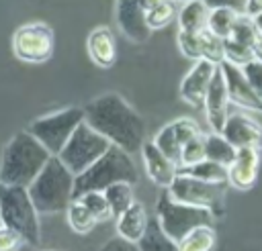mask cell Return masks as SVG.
<instances>
[{"mask_svg": "<svg viewBox=\"0 0 262 251\" xmlns=\"http://www.w3.org/2000/svg\"><path fill=\"white\" fill-rule=\"evenodd\" d=\"M84 122L106 137L129 155L141 153L145 145V122L139 112L117 92L96 96L84 106Z\"/></svg>", "mask_w": 262, "mask_h": 251, "instance_id": "obj_1", "label": "cell"}, {"mask_svg": "<svg viewBox=\"0 0 262 251\" xmlns=\"http://www.w3.org/2000/svg\"><path fill=\"white\" fill-rule=\"evenodd\" d=\"M49 159H51V153L27 129L18 131L2 149L0 186L29 188Z\"/></svg>", "mask_w": 262, "mask_h": 251, "instance_id": "obj_2", "label": "cell"}, {"mask_svg": "<svg viewBox=\"0 0 262 251\" xmlns=\"http://www.w3.org/2000/svg\"><path fill=\"white\" fill-rule=\"evenodd\" d=\"M74 184L76 175L57 155H51V159L27 190L39 214H53L70 206L74 200Z\"/></svg>", "mask_w": 262, "mask_h": 251, "instance_id": "obj_3", "label": "cell"}, {"mask_svg": "<svg viewBox=\"0 0 262 251\" xmlns=\"http://www.w3.org/2000/svg\"><path fill=\"white\" fill-rule=\"evenodd\" d=\"M137 167L127 151H123L117 145H111L108 151L96 159L86 171L76 175L74 184V198L86 192H104L108 186L117 182H127V184H137Z\"/></svg>", "mask_w": 262, "mask_h": 251, "instance_id": "obj_4", "label": "cell"}, {"mask_svg": "<svg viewBox=\"0 0 262 251\" xmlns=\"http://www.w3.org/2000/svg\"><path fill=\"white\" fill-rule=\"evenodd\" d=\"M0 216L2 224L16 231L25 243H41L39 210L35 208L29 190L23 186H0Z\"/></svg>", "mask_w": 262, "mask_h": 251, "instance_id": "obj_5", "label": "cell"}, {"mask_svg": "<svg viewBox=\"0 0 262 251\" xmlns=\"http://www.w3.org/2000/svg\"><path fill=\"white\" fill-rule=\"evenodd\" d=\"M84 106H68L43 116H37L29 122L27 131L51 153L59 155V151L66 147L74 131L84 122Z\"/></svg>", "mask_w": 262, "mask_h": 251, "instance_id": "obj_6", "label": "cell"}, {"mask_svg": "<svg viewBox=\"0 0 262 251\" xmlns=\"http://www.w3.org/2000/svg\"><path fill=\"white\" fill-rule=\"evenodd\" d=\"M156 220L160 222L162 231L172 241L178 243L188 231H192L201 224H213L217 218L207 208L176 202L174 198H170L168 192H162L156 202Z\"/></svg>", "mask_w": 262, "mask_h": 251, "instance_id": "obj_7", "label": "cell"}, {"mask_svg": "<svg viewBox=\"0 0 262 251\" xmlns=\"http://www.w3.org/2000/svg\"><path fill=\"white\" fill-rule=\"evenodd\" d=\"M113 143L102 137L98 131H94L90 124L82 122L74 135L70 137V141L66 143V147L59 151V159L66 163V167L74 173V175H80L82 171H86L96 159H100L108 147Z\"/></svg>", "mask_w": 262, "mask_h": 251, "instance_id": "obj_8", "label": "cell"}, {"mask_svg": "<svg viewBox=\"0 0 262 251\" xmlns=\"http://www.w3.org/2000/svg\"><path fill=\"white\" fill-rule=\"evenodd\" d=\"M225 186L227 184H209L178 171L166 192L176 202L207 208L215 214V218H221L225 216Z\"/></svg>", "mask_w": 262, "mask_h": 251, "instance_id": "obj_9", "label": "cell"}, {"mask_svg": "<svg viewBox=\"0 0 262 251\" xmlns=\"http://www.w3.org/2000/svg\"><path fill=\"white\" fill-rule=\"evenodd\" d=\"M12 53L25 63H45L53 55V31L47 22L33 20L12 33Z\"/></svg>", "mask_w": 262, "mask_h": 251, "instance_id": "obj_10", "label": "cell"}, {"mask_svg": "<svg viewBox=\"0 0 262 251\" xmlns=\"http://www.w3.org/2000/svg\"><path fill=\"white\" fill-rule=\"evenodd\" d=\"M217 69H219V65L209 59L194 61V65L186 71V76L180 82V98L194 108H203L205 96L209 92V86H211Z\"/></svg>", "mask_w": 262, "mask_h": 251, "instance_id": "obj_11", "label": "cell"}, {"mask_svg": "<svg viewBox=\"0 0 262 251\" xmlns=\"http://www.w3.org/2000/svg\"><path fill=\"white\" fill-rule=\"evenodd\" d=\"M221 135L235 149H242V147H262V124L248 110L229 112L227 120L223 124Z\"/></svg>", "mask_w": 262, "mask_h": 251, "instance_id": "obj_12", "label": "cell"}, {"mask_svg": "<svg viewBox=\"0 0 262 251\" xmlns=\"http://www.w3.org/2000/svg\"><path fill=\"white\" fill-rule=\"evenodd\" d=\"M115 20L119 31L133 43H145L151 35V29L145 18V10L139 0H117Z\"/></svg>", "mask_w": 262, "mask_h": 251, "instance_id": "obj_13", "label": "cell"}, {"mask_svg": "<svg viewBox=\"0 0 262 251\" xmlns=\"http://www.w3.org/2000/svg\"><path fill=\"white\" fill-rule=\"evenodd\" d=\"M221 71H223V78H225V86H227V92H229V100L244 108V110H252V112H260L262 114V100L256 96L254 88L250 86L246 73L242 67L237 65H231L227 61H223L221 65Z\"/></svg>", "mask_w": 262, "mask_h": 251, "instance_id": "obj_14", "label": "cell"}, {"mask_svg": "<svg viewBox=\"0 0 262 251\" xmlns=\"http://www.w3.org/2000/svg\"><path fill=\"white\" fill-rule=\"evenodd\" d=\"M229 92H227V86H225V78H223V71L221 67L217 69L211 86H209V92L205 96V118H207V124L211 127L213 133H221L223 131V124L227 120V114H229Z\"/></svg>", "mask_w": 262, "mask_h": 251, "instance_id": "obj_15", "label": "cell"}, {"mask_svg": "<svg viewBox=\"0 0 262 251\" xmlns=\"http://www.w3.org/2000/svg\"><path fill=\"white\" fill-rule=\"evenodd\" d=\"M260 169V151L258 147H242L235 153L233 163L227 167V184L239 192L254 188Z\"/></svg>", "mask_w": 262, "mask_h": 251, "instance_id": "obj_16", "label": "cell"}, {"mask_svg": "<svg viewBox=\"0 0 262 251\" xmlns=\"http://www.w3.org/2000/svg\"><path fill=\"white\" fill-rule=\"evenodd\" d=\"M141 159H143V167L145 173L149 175V180L168 190L170 184L174 182V178L178 175V163H174L170 157H166L154 141H145V145L141 147Z\"/></svg>", "mask_w": 262, "mask_h": 251, "instance_id": "obj_17", "label": "cell"}, {"mask_svg": "<svg viewBox=\"0 0 262 251\" xmlns=\"http://www.w3.org/2000/svg\"><path fill=\"white\" fill-rule=\"evenodd\" d=\"M86 49L90 61H94L98 67H113L117 61V41L108 27L92 29L86 39Z\"/></svg>", "mask_w": 262, "mask_h": 251, "instance_id": "obj_18", "label": "cell"}, {"mask_svg": "<svg viewBox=\"0 0 262 251\" xmlns=\"http://www.w3.org/2000/svg\"><path fill=\"white\" fill-rule=\"evenodd\" d=\"M149 216H147V210L141 202H133L123 214H119L115 218V229H117V235L123 237L125 241H131V243H139L149 227Z\"/></svg>", "mask_w": 262, "mask_h": 251, "instance_id": "obj_19", "label": "cell"}, {"mask_svg": "<svg viewBox=\"0 0 262 251\" xmlns=\"http://www.w3.org/2000/svg\"><path fill=\"white\" fill-rule=\"evenodd\" d=\"M211 8L205 4V0H192L178 8V27L186 33H203L209 22Z\"/></svg>", "mask_w": 262, "mask_h": 251, "instance_id": "obj_20", "label": "cell"}, {"mask_svg": "<svg viewBox=\"0 0 262 251\" xmlns=\"http://www.w3.org/2000/svg\"><path fill=\"white\" fill-rule=\"evenodd\" d=\"M176 245L178 251H213L217 245V233L213 224H201L188 231Z\"/></svg>", "mask_w": 262, "mask_h": 251, "instance_id": "obj_21", "label": "cell"}, {"mask_svg": "<svg viewBox=\"0 0 262 251\" xmlns=\"http://www.w3.org/2000/svg\"><path fill=\"white\" fill-rule=\"evenodd\" d=\"M180 173L192 175L196 180L209 182V184H227V167L221 163H215L211 159H203L194 165H186V167H178Z\"/></svg>", "mask_w": 262, "mask_h": 251, "instance_id": "obj_22", "label": "cell"}, {"mask_svg": "<svg viewBox=\"0 0 262 251\" xmlns=\"http://www.w3.org/2000/svg\"><path fill=\"white\" fill-rule=\"evenodd\" d=\"M139 251H178L176 241H172L156 220V216L149 220V227L143 235V239L137 243Z\"/></svg>", "mask_w": 262, "mask_h": 251, "instance_id": "obj_23", "label": "cell"}, {"mask_svg": "<svg viewBox=\"0 0 262 251\" xmlns=\"http://www.w3.org/2000/svg\"><path fill=\"white\" fill-rule=\"evenodd\" d=\"M235 153H237V149L221 133H213L211 131L207 135V159L229 167L233 163V159H235Z\"/></svg>", "mask_w": 262, "mask_h": 251, "instance_id": "obj_24", "label": "cell"}, {"mask_svg": "<svg viewBox=\"0 0 262 251\" xmlns=\"http://www.w3.org/2000/svg\"><path fill=\"white\" fill-rule=\"evenodd\" d=\"M66 218H68L70 229L74 233H78V235H86V233H90L98 224V220L92 216V212L78 198H74L70 202V206L66 208Z\"/></svg>", "mask_w": 262, "mask_h": 251, "instance_id": "obj_25", "label": "cell"}, {"mask_svg": "<svg viewBox=\"0 0 262 251\" xmlns=\"http://www.w3.org/2000/svg\"><path fill=\"white\" fill-rule=\"evenodd\" d=\"M237 16H239V12H235V10H231V8H211L207 29H209L213 35H217L219 39L225 41V39L231 37Z\"/></svg>", "mask_w": 262, "mask_h": 251, "instance_id": "obj_26", "label": "cell"}, {"mask_svg": "<svg viewBox=\"0 0 262 251\" xmlns=\"http://www.w3.org/2000/svg\"><path fill=\"white\" fill-rule=\"evenodd\" d=\"M104 196L108 200V206H111L115 218L119 214H123L135 202V198H133V184H127V182H117V184L108 186L104 190Z\"/></svg>", "mask_w": 262, "mask_h": 251, "instance_id": "obj_27", "label": "cell"}, {"mask_svg": "<svg viewBox=\"0 0 262 251\" xmlns=\"http://www.w3.org/2000/svg\"><path fill=\"white\" fill-rule=\"evenodd\" d=\"M154 143H156V147L166 155V157H170L174 163H178V167H180V153H182V143L178 141V137L174 135V131H172V127H170V122L168 124H164L158 133H156V137L151 139Z\"/></svg>", "mask_w": 262, "mask_h": 251, "instance_id": "obj_28", "label": "cell"}, {"mask_svg": "<svg viewBox=\"0 0 262 251\" xmlns=\"http://www.w3.org/2000/svg\"><path fill=\"white\" fill-rule=\"evenodd\" d=\"M76 198L92 212V216L98 220V224L115 218V214H113V210H111V206H108V200H106L104 192H86V194H80V196H76Z\"/></svg>", "mask_w": 262, "mask_h": 251, "instance_id": "obj_29", "label": "cell"}, {"mask_svg": "<svg viewBox=\"0 0 262 251\" xmlns=\"http://www.w3.org/2000/svg\"><path fill=\"white\" fill-rule=\"evenodd\" d=\"M223 61L237 65V67H244L250 61H254V47L237 43L233 39H225L223 41Z\"/></svg>", "mask_w": 262, "mask_h": 251, "instance_id": "obj_30", "label": "cell"}, {"mask_svg": "<svg viewBox=\"0 0 262 251\" xmlns=\"http://www.w3.org/2000/svg\"><path fill=\"white\" fill-rule=\"evenodd\" d=\"M176 16H178V10H176V2L174 0H166L160 6H156V8L145 12V18H147V24H149L151 31L166 29Z\"/></svg>", "mask_w": 262, "mask_h": 251, "instance_id": "obj_31", "label": "cell"}, {"mask_svg": "<svg viewBox=\"0 0 262 251\" xmlns=\"http://www.w3.org/2000/svg\"><path fill=\"white\" fill-rule=\"evenodd\" d=\"M203 159H207V135H205V133L192 137L188 143L182 145L180 167L194 165V163H199V161H203Z\"/></svg>", "mask_w": 262, "mask_h": 251, "instance_id": "obj_32", "label": "cell"}, {"mask_svg": "<svg viewBox=\"0 0 262 251\" xmlns=\"http://www.w3.org/2000/svg\"><path fill=\"white\" fill-rule=\"evenodd\" d=\"M176 43H178L180 53H182L186 59H192V61H201V59H205V55H203V39H201V33L178 31V35H176Z\"/></svg>", "mask_w": 262, "mask_h": 251, "instance_id": "obj_33", "label": "cell"}, {"mask_svg": "<svg viewBox=\"0 0 262 251\" xmlns=\"http://www.w3.org/2000/svg\"><path fill=\"white\" fill-rule=\"evenodd\" d=\"M258 35H260V31H258V27H256L254 18H252V16H248V14H239V16H237V20H235V27H233V33H231V37H229V39H233V41H237V43H244V45L254 47V41H256V37H258Z\"/></svg>", "mask_w": 262, "mask_h": 251, "instance_id": "obj_34", "label": "cell"}, {"mask_svg": "<svg viewBox=\"0 0 262 251\" xmlns=\"http://www.w3.org/2000/svg\"><path fill=\"white\" fill-rule=\"evenodd\" d=\"M201 39H203V55H205V59L221 65L223 63V39L213 35L209 29H205L201 33Z\"/></svg>", "mask_w": 262, "mask_h": 251, "instance_id": "obj_35", "label": "cell"}, {"mask_svg": "<svg viewBox=\"0 0 262 251\" xmlns=\"http://www.w3.org/2000/svg\"><path fill=\"white\" fill-rule=\"evenodd\" d=\"M170 127H172L174 135L178 137V141H180L182 145L188 143L192 137H196V135L203 133L201 127H199V122H196L194 118H188V116H178V118L170 120Z\"/></svg>", "mask_w": 262, "mask_h": 251, "instance_id": "obj_36", "label": "cell"}, {"mask_svg": "<svg viewBox=\"0 0 262 251\" xmlns=\"http://www.w3.org/2000/svg\"><path fill=\"white\" fill-rule=\"evenodd\" d=\"M25 239L6 224H0V251H18Z\"/></svg>", "mask_w": 262, "mask_h": 251, "instance_id": "obj_37", "label": "cell"}, {"mask_svg": "<svg viewBox=\"0 0 262 251\" xmlns=\"http://www.w3.org/2000/svg\"><path fill=\"white\" fill-rule=\"evenodd\" d=\"M242 69H244V73H246L250 86L254 88L256 96L262 100V61H256V59H254V61H250L248 65H244Z\"/></svg>", "mask_w": 262, "mask_h": 251, "instance_id": "obj_38", "label": "cell"}, {"mask_svg": "<svg viewBox=\"0 0 262 251\" xmlns=\"http://www.w3.org/2000/svg\"><path fill=\"white\" fill-rule=\"evenodd\" d=\"M98 251H139V245L137 243H131V241H125L123 237H113L111 241H106Z\"/></svg>", "mask_w": 262, "mask_h": 251, "instance_id": "obj_39", "label": "cell"}, {"mask_svg": "<svg viewBox=\"0 0 262 251\" xmlns=\"http://www.w3.org/2000/svg\"><path fill=\"white\" fill-rule=\"evenodd\" d=\"M205 4L209 8H231L239 14H244L246 8V0H205Z\"/></svg>", "mask_w": 262, "mask_h": 251, "instance_id": "obj_40", "label": "cell"}, {"mask_svg": "<svg viewBox=\"0 0 262 251\" xmlns=\"http://www.w3.org/2000/svg\"><path fill=\"white\" fill-rule=\"evenodd\" d=\"M244 14L252 16V18H256L258 14H262V0H246Z\"/></svg>", "mask_w": 262, "mask_h": 251, "instance_id": "obj_41", "label": "cell"}, {"mask_svg": "<svg viewBox=\"0 0 262 251\" xmlns=\"http://www.w3.org/2000/svg\"><path fill=\"white\" fill-rule=\"evenodd\" d=\"M254 59L256 61H262V33L254 41Z\"/></svg>", "mask_w": 262, "mask_h": 251, "instance_id": "obj_42", "label": "cell"}, {"mask_svg": "<svg viewBox=\"0 0 262 251\" xmlns=\"http://www.w3.org/2000/svg\"><path fill=\"white\" fill-rule=\"evenodd\" d=\"M162 2H166V0H139V4H141V8L147 12V10H151V8H156V6H160Z\"/></svg>", "mask_w": 262, "mask_h": 251, "instance_id": "obj_43", "label": "cell"}, {"mask_svg": "<svg viewBox=\"0 0 262 251\" xmlns=\"http://www.w3.org/2000/svg\"><path fill=\"white\" fill-rule=\"evenodd\" d=\"M254 22H256V27H258V31L262 33V14H258V16L254 18Z\"/></svg>", "mask_w": 262, "mask_h": 251, "instance_id": "obj_44", "label": "cell"}, {"mask_svg": "<svg viewBox=\"0 0 262 251\" xmlns=\"http://www.w3.org/2000/svg\"><path fill=\"white\" fill-rule=\"evenodd\" d=\"M174 2H180V4H186V2H192V0H174Z\"/></svg>", "mask_w": 262, "mask_h": 251, "instance_id": "obj_45", "label": "cell"}, {"mask_svg": "<svg viewBox=\"0 0 262 251\" xmlns=\"http://www.w3.org/2000/svg\"><path fill=\"white\" fill-rule=\"evenodd\" d=\"M0 224H2V216H0Z\"/></svg>", "mask_w": 262, "mask_h": 251, "instance_id": "obj_46", "label": "cell"}]
</instances>
